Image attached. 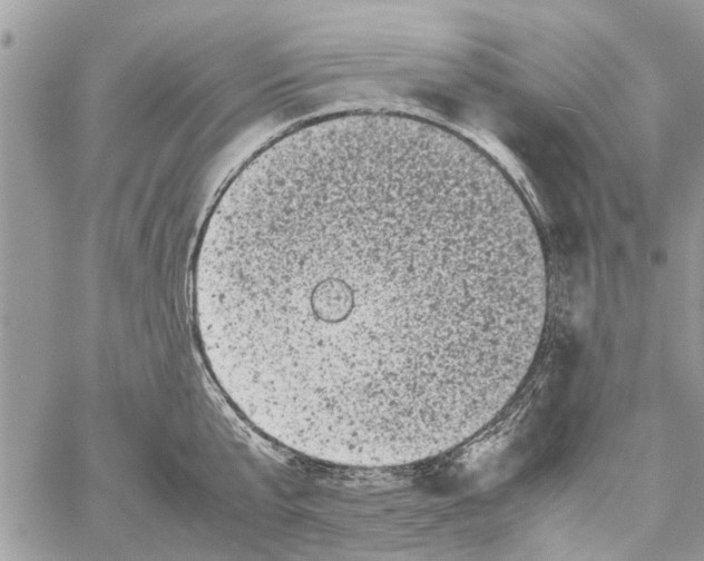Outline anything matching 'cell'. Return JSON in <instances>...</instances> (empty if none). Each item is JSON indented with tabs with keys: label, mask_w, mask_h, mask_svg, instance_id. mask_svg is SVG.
<instances>
[{
	"label": "cell",
	"mask_w": 704,
	"mask_h": 561,
	"mask_svg": "<svg viewBox=\"0 0 704 561\" xmlns=\"http://www.w3.org/2000/svg\"><path fill=\"white\" fill-rule=\"evenodd\" d=\"M206 366L261 433L392 468L446 452L510 401L537 353L547 272L515 185L424 118L358 111L278 135L201 233Z\"/></svg>",
	"instance_id": "1"
}]
</instances>
